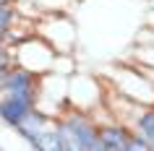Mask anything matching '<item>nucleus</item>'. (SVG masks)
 <instances>
[{"label": "nucleus", "mask_w": 154, "mask_h": 151, "mask_svg": "<svg viewBox=\"0 0 154 151\" xmlns=\"http://www.w3.org/2000/svg\"><path fill=\"white\" fill-rule=\"evenodd\" d=\"M5 73H8V71H3V68H0V86H3V81H5Z\"/></svg>", "instance_id": "nucleus-18"}, {"label": "nucleus", "mask_w": 154, "mask_h": 151, "mask_svg": "<svg viewBox=\"0 0 154 151\" xmlns=\"http://www.w3.org/2000/svg\"><path fill=\"white\" fill-rule=\"evenodd\" d=\"M52 120H55L52 115L42 112L39 107H34V110H29L24 117H21V122H18L13 130H16L18 138H24V141H26V146H29V149H34V146H37V141H39V135L45 133L50 125H52Z\"/></svg>", "instance_id": "nucleus-7"}, {"label": "nucleus", "mask_w": 154, "mask_h": 151, "mask_svg": "<svg viewBox=\"0 0 154 151\" xmlns=\"http://www.w3.org/2000/svg\"><path fill=\"white\" fill-rule=\"evenodd\" d=\"M18 21H21V16H18L16 5H13V3H0V32L5 34L8 29H13Z\"/></svg>", "instance_id": "nucleus-13"}, {"label": "nucleus", "mask_w": 154, "mask_h": 151, "mask_svg": "<svg viewBox=\"0 0 154 151\" xmlns=\"http://www.w3.org/2000/svg\"><path fill=\"white\" fill-rule=\"evenodd\" d=\"M3 44H5V42H3V39H0V47H3Z\"/></svg>", "instance_id": "nucleus-20"}, {"label": "nucleus", "mask_w": 154, "mask_h": 151, "mask_svg": "<svg viewBox=\"0 0 154 151\" xmlns=\"http://www.w3.org/2000/svg\"><path fill=\"white\" fill-rule=\"evenodd\" d=\"M107 86L123 94L131 102H138L149 107L154 104V83L149 81V76L144 73L141 65H118V68H110V73L105 76Z\"/></svg>", "instance_id": "nucleus-2"}, {"label": "nucleus", "mask_w": 154, "mask_h": 151, "mask_svg": "<svg viewBox=\"0 0 154 151\" xmlns=\"http://www.w3.org/2000/svg\"><path fill=\"white\" fill-rule=\"evenodd\" d=\"M11 52H13V63L26 68V71H32V73H37V76H45V73L52 71V60L57 55L39 34H29L26 39L18 42L16 47H11Z\"/></svg>", "instance_id": "nucleus-4"}, {"label": "nucleus", "mask_w": 154, "mask_h": 151, "mask_svg": "<svg viewBox=\"0 0 154 151\" xmlns=\"http://www.w3.org/2000/svg\"><path fill=\"white\" fill-rule=\"evenodd\" d=\"M0 3H13V0H0ZM13 5H16V3H13Z\"/></svg>", "instance_id": "nucleus-19"}, {"label": "nucleus", "mask_w": 154, "mask_h": 151, "mask_svg": "<svg viewBox=\"0 0 154 151\" xmlns=\"http://www.w3.org/2000/svg\"><path fill=\"white\" fill-rule=\"evenodd\" d=\"M55 130L63 141L65 151H102L99 120L94 117V112L65 107L55 117Z\"/></svg>", "instance_id": "nucleus-1"}, {"label": "nucleus", "mask_w": 154, "mask_h": 151, "mask_svg": "<svg viewBox=\"0 0 154 151\" xmlns=\"http://www.w3.org/2000/svg\"><path fill=\"white\" fill-rule=\"evenodd\" d=\"M37 86H39V76L13 63L8 68V73H5L0 94H11V96H18V99H26V102L37 104Z\"/></svg>", "instance_id": "nucleus-6"}, {"label": "nucleus", "mask_w": 154, "mask_h": 151, "mask_svg": "<svg viewBox=\"0 0 154 151\" xmlns=\"http://www.w3.org/2000/svg\"><path fill=\"white\" fill-rule=\"evenodd\" d=\"M131 128L123 125L120 120H110V122H99V141H102V151H125Z\"/></svg>", "instance_id": "nucleus-8"}, {"label": "nucleus", "mask_w": 154, "mask_h": 151, "mask_svg": "<svg viewBox=\"0 0 154 151\" xmlns=\"http://www.w3.org/2000/svg\"><path fill=\"white\" fill-rule=\"evenodd\" d=\"M34 34H39L55 52H73L79 42L76 24L65 13H45L42 18H37Z\"/></svg>", "instance_id": "nucleus-3"}, {"label": "nucleus", "mask_w": 154, "mask_h": 151, "mask_svg": "<svg viewBox=\"0 0 154 151\" xmlns=\"http://www.w3.org/2000/svg\"><path fill=\"white\" fill-rule=\"evenodd\" d=\"M131 60L141 68H154V42H138L131 52Z\"/></svg>", "instance_id": "nucleus-12"}, {"label": "nucleus", "mask_w": 154, "mask_h": 151, "mask_svg": "<svg viewBox=\"0 0 154 151\" xmlns=\"http://www.w3.org/2000/svg\"><path fill=\"white\" fill-rule=\"evenodd\" d=\"M34 107L37 104L26 102V99H18V96H11V94H0V122L13 130L21 122V117L29 110H34Z\"/></svg>", "instance_id": "nucleus-9"}, {"label": "nucleus", "mask_w": 154, "mask_h": 151, "mask_svg": "<svg viewBox=\"0 0 154 151\" xmlns=\"http://www.w3.org/2000/svg\"><path fill=\"white\" fill-rule=\"evenodd\" d=\"M34 149L37 151H65L63 141H60V135H57V130H55V120H52V125L39 135V141H37Z\"/></svg>", "instance_id": "nucleus-11"}, {"label": "nucleus", "mask_w": 154, "mask_h": 151, "mask_svg": "<svg viewBox=\"0 0 154 151\" xmlns=\"http://www.w3.org/2000/svg\"><path fill=\"white\" fill-rule=\"evenodd\" d=\"M131 130L138 133L149 143V151H154V104H149V107H144V110L138 112L136 120L131 122Z\"/></svg>", "instance_id": "nucleus-10"}, {"label": "nucleus", "mask_w": 154, "mask_h": 151, "mask_svg": "<svg viewBox=\"0 0 154 151\" xmlns=\"http://www.w3.org/2000/svg\"><path fill=\"white\" fill-rule=\"evenodd\" d=\"M52 71L60 73V76H71L76 71V60H73V52H57L55 60H52Z\"/></svg>", "instance_id": "nucleus-14"}, {"label": "nucleus", "mask_w": 154, "mask_h": 151, "mask_svg": "<svg viewBox=\"0 0 154 151\" xmlns=\"http://www.w3.org/2000/svg\"><path fill=\"white\" fill-rule=\"evenodd\" d=\"M144 73H146V76H149V81H152V83H154V68H144Z\"/></svg>", "instance_id": "nucleus-17"}, {"label": "nucleus", "mask_w": 154, "mask_h": 151, "mask_svg": "<svg viewBox=\"0 0 154 151\" xmlns=\"http://www.w3.org/2000/svg\"><path fill=\"white\" fill-rule=\"evenodd\" d=\"M105 81H99L97 76H91V73H76L73 71L68 76V107H76V110H97L102 107L105 102Z\"/></svg>", "instance_id": "nucleus-5"}, {"label": "nucleus", "mask_w": 154, "mask_h": 151, "mask_svg": "<svg viewBox=\"0 0 154 151\" xmlns=\"http://www.w3.org/2000/svg\"><path fill=\"white\" fill-rule=\"evenodd\" d=\"M42 13H65L76 0H32Z\"/></svg>", "instance_id": "nucleus-15"}, {"label": "nucleus", "mask_w": 154, "mask_h": 151, "mask_svg": "<svg viewBox=\"0 0 154 151\" xmlns=\"http://www.w3.org/2000/svg\"><path fill=\"white\" fill-rule=\"evenodd\" d=\"M125 151H149V143H146L138 133H133V130H131L128 143H125Z\"/></svg>", "instance_id": "nucleus-16"}]
</instances>
